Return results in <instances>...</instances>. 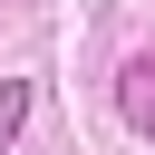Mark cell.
<instances>
[{
	"label": "cell",
	"instance_id": "1",
	"mask_svg": "<svg viewBox=\"0 0 155 155\" xmlns=\"http://www.w3.org/2000/svg\"><path fill=\"white\" fill-rule=\"evenodd\" d=\"M116 107H126V126H136V136H155V58H126Z\"/></svg>",
	"mask_w": 155,
	"mask_h": 155
},
{
	"label": "cell",
	"instance_id": "2",
	"mask_svg": "<svg viewBox=\"0 0 155 155\" xmlns=\"http://www.w3.org/2000/svg\"><path fill=\"white\" fill-rule=\"evenodd\" d=\"M29 107H39V87H29V78H0V145L29 126Z\"/></svg>",
	"mask_w": 155,
	"mask_h": 155
}]
</instances>
